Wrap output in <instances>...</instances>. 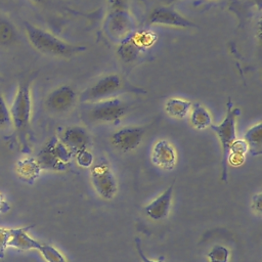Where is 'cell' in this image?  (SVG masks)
Listing matches in <instances>:
<instances>
[{
    "label": "cell",
    "instance_id": "44dd1931",
    "mask_svg": "<svg viewBox=\"0 0 262 262\" xmlns=\"http://www.w3.org/2000/svg\"><path fill=\"white\" fill-rule=\"evenodd\" d=\"M248 152V145L244 139H235L230 145L227 163L229 165L238 166L244 162L245 156Z\"/></svg>",
    "mask_w": 262,
    "mask_h": 262
},
{
    "label": "cell",
    "instance_id": "7c38bea8",
    "mask_svg": "<svg viewBox=\"0 0 262 262\" xmlns=\"http://www.w3.org/2000/svg\"><path fill=\"white\" fill-rule=\"evenodd\" d=\"M58 139L74 155L82 149L88 148L91 143V137L88 131L84 127L78 125L67 127L61 132Z\"/></svg>",
    "mask_w": 262,
    "mask_h": 262
},
{
    "label": "cell",
    "instance_id": "2e32d148",
    "mask_svg": "<svg viewBox=\"0 0 262 262\" xmlns=\"http://www.w3.org/2000/svg\"><path fill=\"white\" fill-rule=\"evenodd\" d=\"M15 171L21 180L32 183L40 176L42 168L36 158L26 157L17 161Z\"/></svg>",
    "mask_w": 262,
    "mask_h": 262
},
{
    "label": "cell",
    "instance_id": "5bb4252c",
    "mask_svg": "<svg viewBox=\"0 0 262 262\" xmlns=\"http://www.w3.org/2000/svg\"><path fill=\"white\" fill-rule=\"evenodd\" d=\"M174 184H175V180H173L170 186L163 193H161L157 199H155L144 208L145 214L150 219L155 221H159V220H164L168 217L171 209V204H172Z\"/></svg>",
    "mask_w": 262,
    "mask_h": 262
},
{
    "label": "cell",
    "instance_id": "9c48e42d",
    "mask_svg": "<svg viewBox=\"0 0 262 262\" xmlns=\"http://www.w3.org/2000/svg\"><path fill=\"white\" fill-rule=\"evenodd\" d=\"M78 100L77 92L70 85H61L51 90L45 98V106L54 114H64L72 110Z\"/></svg>",
    "mask_w": 262,
    "mask_h": 262
},
{
    "label": "cell",
    "instance_id": "ac0fdd59",
    "mask_svg": "<svg viewBox=\"0 0 262 262\" xmlns=\"http://www.w3.org/2000/svg\"><path fill=\"white\" fill-rule=\"evenodd\" d=\"M244 140L251 156H260L262 154V124L257 123L250 127L244 136Z\"/></svg>",
    "mask_w": 262,
    "mask_h": 262
},
{
    "label": "cell",
    "instance_id": "30bf717a",
    "mask_svg": "<svg viewBox=\"0 0 262 262\" xmlns=\"http://www.w3.org/2000/svg\"><path fill=\"white\" fill-rule=\"evenodd\" d=\"M148 24L159 26H170L182 29L195 28L196 25L180 14L178 11L167 6H158L151 10L147 18Z\"/></svg>",
    "mask_w": 262,
    "mask_h": 262
},
{
    "label": "cell",
    "instance_id": "cb8c5ba5",
    "mask_svg": "<svg viewBox=\"0 0 262 262\" xmlns=\"http://www.w3.org/2000/svg\"><path fill=\"white\" fill-rule=\"evenodd\" d=\"M38 252H40L46 262H69L66 257L51 245L41 244Z\"/></svg>",
    "mask_w": 262,
    "mask_h": 262
},
{
    "label": "cell",
    "instance_id": "f1b7e54d",
    "mask_svg": "<svg viewBox=\"0 0 262 262\" xmlns=\"http://www.w3.org/2000/svg\"><path fill=\"white\" fill-rule=\"evenodd\" d=\"M251 207L255 213L261 214V211H262V193L261 192L255 193L253 195Z\"/></svg>",
    "mask_w": 262,
    "mask_h": 262
},
{
    "label": "cell",
    "instance_id": "83f0119b",
    "mask_svg": "<svg viewBox=\"0 0 262 262\" xmlns=\"http://www.w3.org/2000/svg\"><path fill=\"white\" fill-rule=\"evenodd\" d=\"M9 228L0 227V259L4 257L5 251L8 248Z\"/></svg>",
    "mask_w": 262,
    "mask_h": 262
},
{
    "label": "cell",
    "instance_id": "5b68a950",
    "mask_svg": "<svg viewBox=\"0 0 262 262\" xmlns=\"http://www.w3.org/2000/svg\"><path fill=\"white\" fill-rule=\"evenodd\" d=\"M73 158L74 154L55 136L45 143L36 157L42 170L52 171L66 170Z\"/></svg>",
    "mask_w": 262,
    "mask_h": 262
},
{
    "label": "cell",
    "instance_id": "484cf974",
    "mask_svg": "<svg viewBox=\"0 0 262 262\" xmlns=\"http://www.w3.org/2000/svg\"><path fill=\"white\" fill-rule=\"evenodd\" d=\"M74 157H75L76 163L82 168H89L93 165L94 158H93L92 152L88 148L82 149V150L76 152L74 155Z\"/></svg>",
    "mask_w": 262,
    "mask_h": 262
},
{
    "label": "cell",
    "instance_id": "8fae6325",
    "mask_svg": "<svg viewBox=\"0 0 262 262\" xmlns=\"http://www.w3.org/2000/svg\"><path fill=\"white\" fill-rule=\"evenodd\" d=\"M144 133L145 127L126 126L113 133L111 142L120 151L128 152L139 146Z\"/></svg>",
    "mask_w": 262,
    "mask_h": 262
},
{
    "label": "cell",
    "instance_id": "3957f363",
    "mask_svg": "<svg viewBox=\"0 0 262 262\" xmlns=\"http://www.w3.org/2000/svg\"><path fill=\"white\" fill-rule=\"evenodd\" d=\"M10 110L11 123L13 124L19 138H24L30 126L33 102L29 83H21L17 86Z\"/></svg>",
    "mask_w": 262,
    "mask_h": 262
},
{
    "label": "cell",
    "instance_id": "7a4b0ae2",
    "mask_svg": "<svg viewBox=\"0 0 262 262\" xmlns=\"http://www.w3.org/2000/svg\"><path fill=\"white\" fill-rule=\"evenodd\" d=\"M241 111L237 107L233 106L231 99H228L226 105V113L223 121L218 124H212L210 128L219 138V141L222 146V161H221V180L224 182L227 181L228 178V152L230 145L236 139V118L239 115Z\"/></svg>",
    "mask_w": 262,
    "mask_h": 262
},
{
    "label": "cell",
    "instance_id": "1f68e13d",
    "mask_svg": "<svg viewBox=\"0 0 262 262\" xmlns=\"http://www.w3.org/2000/svg\"><path fill=\"white\" fill-rule=\"evenodd\" d=\"M32 2H34V3H36V4H42V3H44L46 0H31Z\"/></svg>",
    "mask_w": 262,
    "mask_h": 262
},
{
    "label": "cell",
    "instance_id": "277c9868",
    "mask_svg": "<svg viewBox=\"0 0 262 262\" xmlns=\"http://www.w3.org/2000/svg\"><path fill=\"white\" fill-rule=\"evenodd\" d=\"M129 92L123 78L119 74H107L100 77L79 96L82 102H97L100 100L117 97L118 94Z\"/></svg>",
    "mask_w": 262,
    "mask_h": 262
},
{
    "label": "cell",
    "instance_id": "4dcf8cb0",
    "mask_svg": "<svg viewBox=\"0 0 262 262\" xmlns=\"http://www.w3.org/2000/svg\"><path fill=\"white\" fill-rule=\"evenodd\" d=\"M6 205H7V204H6V202H5L4 198H3V195L0 194V211H5V210H4V207H5Z\"/></svg>",
    "mask_w": 262,
    "mask_h": 262
},
{
    "label": "cell",
    "instance_id": "e0dca14e",
    "mask_svg": "<svg viewBox=\"0 0 262 262\" xmlns=\"http://www.w3.org/2000/svg\"><path fill=\"white\" fill-rule=\"evenodd\" d=\"M188 115L191 126L198 130H204L213 124L211 114L204 105L199 102L191 103Z\"/></svg>",
    "mask_w": 262,
    "mask_h": 262
},
{
    "label": "cell",
    "instance_id": "836d02e7",
    "mask_svg": "<svg viewBox=\"0 0 262 262\" xmlns=\"http://www.w3.org/2000/svg\"><path fill=\"white\" fill-rule=\"evenodd\" d=\"M256 1H258V2H260V0H256Z\"/></svg>",
    "mask_w": 262,
    "mask_h": 262
},
{
    "label": "cell",
    "instance_id": "d6a6232c",
    "mask_svg": "<svg viewBox=\"0 0 262 262\" xmlns=\"http://www.w3.org/2000/svg\"><path fill=\"white\" fill-rule=\"evenodd\" d=\"M171 1H172V2H173V1H176V0H171Z\"/></svg>",
    "mask_w": 262,
    "mask_h": 262
},
{
    "label": "cell",
    "instance_id": "4316f807",
    "mask_svg": "<svg viewBox=\"0 0 262 262\" xmlns=\"http://www.w3.org/2000/svg\"><path fill=\"white\" fill-rule=\"evenodd\" d=\"M11 125V116L10 110L7 106V103L0 93V128H6Z\"/></svg>",
    "mask_w": 262,
    "mask_h": 262
},
{
    "label": "cell",
    "instance_id": "f546056e",
    "mask_svg": "<svg viewBox=\"0 0 262 262\" xmlns=\"http://www.w3.org/2000/svg\"><path fill=\"white\" fill-rule=\"evenodd\" d=\"M135 246H136V250H137L138 256L140 257V259H141L142 262H164V257H160V259L157 260V261L147 258V257L144 255V253H143V251H142V249H141V245H140V239H139V237H136V238H135Z\"/></svg>",
    "mask_w": 262,
    "mask_h": 262
},
{
    "label": "cell",
    "instance_id": "603a6c76",
    "mask_svg": "<svg viewBox=\"0 0 262 262\" xmlns=\"http://www.w3.org/2000/svg\"><path fill=\"white\" fill-rule=\"evenodd\" d=\"M131 39L142 50L150 47L157 41V35L152 31L144 29L140 31H135L131 35Z\"/></svg>",
    "mask_w": 262,
    "mask_h": 262
},
{
    "label": "cell",
    "instance_id": "52a82bcc",
    "mask_svg": "<svg viewBox=\"0 0 262 262\" xmlns=\"http://www.w3.org/2000/svg\"><path fill=\"white\" fill-rule=\"evenodd\" d=\"M128 104L119 97H113L94 102L88 112V117L93 122L117 123L127 113Z\"/></svg>",
    "mask_w": 262,
    "mask_h": 262
},
{
    "label": "cell",
    "instance_id": "ba28073f",
    "mask_svg": "<svg viewBox=\"0 0 262 262\" xmlns=\"http://www.w3.org/2000/svg\"><path fill=\"white\" fill-rule=\"evenodd\" d=\"M90 180L96 193L104 199L111 200L117 192V179L106 162L93 164L90 171Z\"/></svg>",
    "mask_w": 262,
    "mask_h": 262
},
{
    "label": "cell",
    "instance_id": "7402d4cb",
    "mask_svg": "<svg viewBox=\"0 0 262 262\" xmlns=\"http://www.w3.org/2000/svg\"><path fill=\"white\" fill-rule=\"evenodd\" d=\"M16 30L7 18L0 15V46L11 45L16 40Z\"/></svg>",
    "mask_w": 262,
    "mask_h": 262
},
{
    "label": "cell",
    "instance_id": "d6986e66",
    "mask_svg": "<svg viewBox=\"0 0 262 262\" xmlns=\"http://www.w3.org/2000/svg\"><path fill=\"white\" fill-rule=\"evenodd\" d=\"M165 112L173 118L183 119L185 118L191 107V102L180 98V97H170L165 102Z\"/></svg>",
    "mask_w": 262,
    "mask_h": 262
},
{
    "label": "cell",
    "instance_id": "9a60e30c",
    "mask_svg": "<svg viewBox=\"0 0 262 262\" xmlns=\"http://www.w3.org/2000/svg\"><path fill=\"white\" fill-rule=\"evenodd\" d=\"M30 227H18V228H9V239L8 247L15 248L21 251L37 250L39 249L41 243L33 238L29 233L28 229Z\"/></svg>",
    "mask_w": 262,
    "mask_h": 262
},
{
    "label": "cell",
    "instance_id": "ffe728a7",
    "mask_svg": "<svg viewBox=\"0 0 262 262\" xmlns=\"http://www.w3.org/2000/svg\"><path fill=\"white\" fill-rule=\"evenodd\" d=\"M141 49L134 43V41L131 39V36L122 42H120V45L118 47V55L120 58L126 62L133 61L138 57L140 54Z\"/></svg>",
    "mask_w": 262,
    "mask_h": 262
},
{
    "label": "cell",
    "instance_id": "6da1fadb",
    "mask_svg": "<svg viewBox=\"0 0 262 262\" xmlns=\"http://www.w3.org/2000/svg\"><path fill=\"white\" fill-rule=\"evenodd\" d=\"M25 32L30 44L39 52L57 57H71L86 49L84 46L68 43L52 33L25 23Z\"/></svg>",
    "mask_w": 262,
    "mask_h": 262
},
{
    "label": "cell",
    "instance_id": "4fadbf2b",
    "mask_svg": "<svg viewBox=\"0 0 262 262\" xmlns=\"http://www.w3.org/2000/svg\"><path fill=\"white\" fill-rule=\"evenodd\" d=\"M150 158L154 165L168 171L172 170L177 162L176 150L166 139H160L155 143Z\"/></svg>",
    "mask_w": 262,
    "mask_h": 262
},
{
    "label": "cell",
    "instance_id": "d4e9b609",
    "mask_svg": "<svg viewBox=\"0 0 262 262\" xmlns=\"http://www.w3.org/2000/svg\"><path fill=\"white\" fill-rule=\"evenodd\" d=\"M207 257L209 262H228L229 251L226 247L217 245L209 251Z\"/></svg>",
    "mask_w": 262,
    "mask_h": 262
},
{
    "label": "cell",
    "instance_id": "8992f818",
    "mask_svg": "<svg viewBox=\"0 0 262 262\" xmlns=\"http://www.w3.org/2000/svg\"><path fill=\"white\" fill-rule=\"evenodd\" d=\"M104 31L112 40L122 42L135 32V23L125 8L114 9L105 18Z\"/></svg>",
    "mask_w": 262,
    "mask_h": 262
}]
</instances>
